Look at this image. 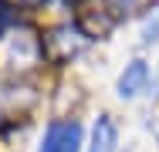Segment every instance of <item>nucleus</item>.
I'll return each instance as SVG.
<instances>
[{"instance_id":"nucleus-1","label":"nucleus","mask_w":159,"mask_h":152,"mask_svg":"<svg viewBox=\"0 0 159 152\" xmlns=\"http://www.w3.org/2000/svg\"><path fill=\"white\" fill-rule=\"evenodd\" d=\"M81 149V125L78 122H51L37 152H78Z\"/></svg>"},{"instance_id":"nucleus-2","label":"nucleus","mask_w":159,"mask_h":152,"mask_svg":"<svg viewBox=\"0 0 159 152\" xmlns=\"http://www.w3.org/2000/svg\"><path fill=\"white\" fill-rule=\"evenodd\" d=\"M146 85H149V64L146 61H132L119 74V95L122 98H135L139 91H146Z\"/></svg>"},{"instance_id":"nucleus-3","label":"nucleus","mask_w":159,"mask_h":152,"mask_svg":"<svg viewBox=\"0 0 159 152\" xmlns=\"http://www.w3.org/2000/svg\"><path fill=\"white\" fill-rule=\"evenodd\" d=\"M115 122L108 118V115H102L95 122V132H92V149L88 152H115Z\"/></svg>"},{"instance_id":"nucleus-4","label":"nucleus","mask_w":159,"mask_h":152,"mask_svg":"<svg viewBox=\"0 0 159 152\" xmlns=\"http://www.w3.org/2000/svg\"><path fill=\"white\" fill-rule=\"evenodd\" d=\"M10 20H14V14H10V10H7L3 3H0V34H3V27H7Z\"/></svg>"}]
</instances>
